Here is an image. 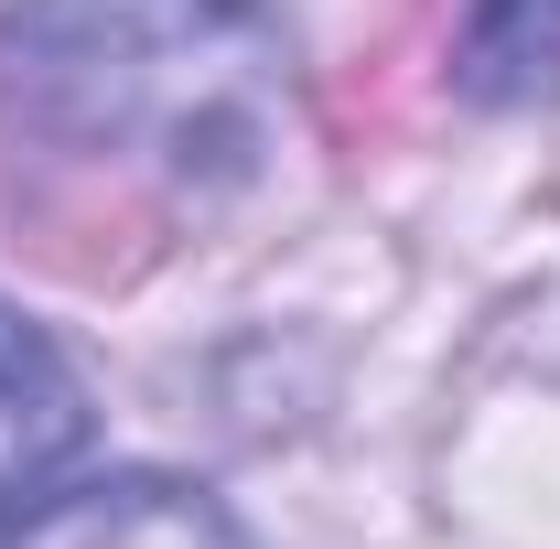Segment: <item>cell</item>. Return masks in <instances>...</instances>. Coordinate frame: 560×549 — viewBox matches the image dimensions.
<instances>
[{
    "mask_svg": "<svg viewBox=\"0 0 560 549\" xmlns=\"http://www.w3.org/2000/svg\"><path fill=\"white\" fill-rule=\"evenodd\" d=\"M0 140L66 237H173L291 140V33L259 0H11Z\"/></svg>",
    "mask_w": 560,
    "mask_h": 549,
    "instance_id": "cell-1",
    "label": "cell"
},
{
    "mask_svg": "<svg viewBox=\"0 0 560 549\" xmlns=\"http://www.w3.org/2000/svg\"><path fill=\"white\" fill-rule=\"evenodd\" d=\"M0 549H248V539L184 475H97V484H66V495H33L0 528Z\"/></svg>",
    "mask_w": 560,
    "mask_h": 549,
    "instance_id": "cell-2",
    "label": "cell"
},
{
    "mask_svg": "<svg viewBox=\"0 0 560 549\" xmlns=\"http://www.w3.org/2000/svg\"><path fill=\"white\" fill-rule=\"evenodd\" d=\"M86 442V399H75V366L33 335L11 302H0V528L66 475V453Z\"/></svg>",
    "mask_w": 560,
    "mask_h": 549,
    "instance_id": "cell-3",
    "label": "cell"
},
{
    "mask_svg": "<svg viewBox=\"0 0 560 549\" xmlns=\"http://www.w3.org/2000/svg\"><path fill=\"white\" fill-rule=\"evenodd\" d=\"M453 86L475 108H528L560 86V0H475L464 44H453Z\"/></svg>",
    "mask_w": 560,
    "mask_h": 549,
    "instance_id": "cell-4",
    "label": "cell"
}]
</instances>
